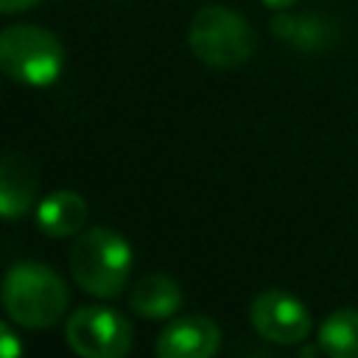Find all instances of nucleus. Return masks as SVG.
I'll return each instance as SVG.
<instances>
[{
	"mask_svg": "<svg viewBox=\"0 0 358 358\" xmlns=\"http://www.w3.org/2000/svg\"><path fill=\"white\" fill-rule=\"evenodd\" d=\"M187 45L201 64L215 70H235L252 59L257 36L238 11L224 6H204L190 20Z\"/></svg>",
	"mask_w": 358,
	"mask_h": 358,
	"instance_id": "3",
	"label": "nucleus"
},
{
	"mask_svg": "<svg viewBox=\"0 0 358 358\" xmlns=\"http://www.w3.org/2000/svg\"><path fill=\"white\" fill-rule=\"evenodd\" d=\"M263 6H268L271 11H285V8H291L296 0H260Z\"/></svg>",
	"mask_w": 358,
	"mask_h": 358,
	"instance_id": "15",
	"label": "nucleus"
},
{
	"mask_svg": "<svg viewBox=\"0 0 358 358\" xmlns=\"http://www.w3.org/2000/svg\"><path fill=\"white\" fill-rule=\"evenodd\" d=\"M39 190V176L28 157L20 151H6L0 159V213L6 221L20 218L34 201Z\"/></svg>",
	"mask_w": 358,
	"mask_h": 358,
	"instance_id": "9",
	"label": "nucleus"
},
{
	"mask_svg": "<svg viewBox=\"0 0 358 358\" xmlns=\"http://www.w3.org/2000/svg\"><path fill=\"white\" fill-rule=\"evenodd\" d=\"M268 28L280 42L302 53H324L338 42L336 20L322 11H305V14H291L288 8L274 11V17L268 20Z\"/></svg>",
	"mask_w": 358,
	"mask_h": 358,
	"instance_id": "8",
	"label": "nucleus"
},
{
	"mask_svg": "<svg viewBox=\"0 0 358 358\" xmlns=\"http://www.w3.org/2000/svg\"><path fill=\"white\" fill-rule=\"evenodd\" d=\"M131 246L109 227L84 229L70 246V274L87 294L98 299H115L131 274Z\"/></svg>",
	"mask_w": 358,
	"mask_h": 358,
	"instance_id": "2",
	"label": "nucleus"
},
{
	"mask_svg": "<svg viewBox=\"0 0 358 358\" xmlns=\"http://www.w3.org/2000/svg\"><path fill=\"white\" fill-rule=\"evenodd\" d=\"M319 350L327 358H358V310H333L319 327Z\"/></svg>",
	"mask_w": 358,
	"mask_h": 358,
	"instance_id": "12",
	"label": "nucleus"
},
{
	"mask_svg": "<svg viewBox=\"0 0 358 358\" xmlns=\"http://www.w3.org/2000/svg\"><path fill=\"white\" fill-rule=\"evenodd\" d=\"M221 347V330L210 316L190 313L173 319L154 344L157 358H213Z\"/></svg>",
	"mask_w": 358,
	"mask_h": 358,
	"instance_id": "7",
	"label": "nucleus"
},
{
	"mask_svg": "<svg viewBox=\"0 0 358 358\" xmlns=\"http://www.w3.org/2000/svg\"><path fill=\"white\" fill-rule=\"evenodd\" d=\"M129 308L143 319H171L182 308V288L168 274H145L134 282Z\"/></svg>",
	"mask_w": 358,
	"mask_h": 358,
	"instance_id": "11",
	"label": "nucleus"
},
{
	"mask_svg": "<svg viewBox=\"0 0 358 358\" xmlns=\"http://www.w3.org/2000/svg\"><path fill=\"white\" fill-rule=\"evenodd\" d=\"M0 67L17 84L48 87L64 70V45L48 28L11 25L0 34Z\"/></svg>",
	"mask_w": 358,
	"mask_h": 358,
	"instance_id": "4",
	"label": "nucleus"
},
{
	"mask_svg": "<svg viewBox=\"0 0 358 358\" xmlns=\"http://www.w3.org/2000/svg\"><path fill=\"white\" fill-rule=\"evenodd\" d=\"M70 305L64 280L45 263L22 260L6 271L3 280V308L8 319L20 327H53Z\"/></svg>",
	"mask_w": 358,
	"mask_h": 358,
	"instance_id": "1",
	"label": "nucleus"
},
{
	"mask_svg": "<svg viewBox=\"0 0 358 358\" xmlns=\"http://www.w3.org/2000/svg\"><path fill=\"white\" fill-rule=\"evenodd\" d=\"M90 218V204L76 190H56L45 196L36 207V227L50 238L81 235Z\"/></svg>",
	"mask_w": 358,
	"mask_h": 358,
	"instance_id": "10",
	"label": "nucleus"
},
{
	"mask_svg": "<svg viewBox=\"0 0 358 358\" xmlns=\"http://www.w3.org/2000/svg\"><path fill=\"white\" fill-rule=\"evenodd\" d=\"M302 358H316V350H310V347H308V350H302Z\"/></svg>",
	"mask_w": 358,
	"mask_h": 358,
	"instance_id": "16",
	"label": "nucleus"
},
{
	"mask_svg": "<svg viewBox=\"0 0 358 358\" xmlns=\"http://www.w3.org/2000/svg\"><path fill=\"white\" fill-rule=\"evenodd\" d=\"M0 358H22V344L8 322L0 324Z\"/></svg>",
	"mask_w": 358,
	"mask_h": 358,
	"instance_id": "13",
	"label": "nucleus"
},
{
	"mask_svg": "<svg viewBox=\"0 0 358 358\" xmlns=\"http://www.w3.org/2000/svg\"><path fill=\"white\" fill-rule=\"evenodd\" d=\"M249 319H252V327L274 344H299L310 333L308 308L296 296H291L280 288L260 291L252 299Z\"/></svg>",
	"mask_w": 358,
	"mask_h": 358,
	"instance_id": "6",
	"label": "nucleus"
},
{
	"mask_svg": "<svg viewBox=\"0 0 358 358\" xmlns=\"http://www.w3.org/2000/svg\"><path fill=\"white\" fill-rule=\"evenodd\" d=\"M64 341L78 358H126L134 344V333L123 313L90 305L70 313Z\"/></svg>",
	"mask_w": 358,
	"mask_h": 358,
	"instance_id": "5",
	"label": "nucleus"
},
{
	"mask_svg": "<svg viewBox=\"0 0 358 358\" xmlns=\"http://www.w3.org/2000/svg\"><path fill=\"white\" fill-rule=\"evenodd\" d=\"M39 0H0V11L3 14H17V11H25L31 6H36Z\"/></svg>",
	"mask_w": 358,
	"mask_h": 358,
	"instance_id": "14",
	"label": "nucleus"
}]
</instances>
